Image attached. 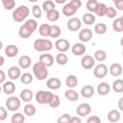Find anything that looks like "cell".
<instances>
[{
  "label": "cell",
  "instance_id": "cell-1",
  "mask_svg": "<svg viewBox=\"0 0 123 123\" xmlns=\"http://www.w3.org/2000/svg\"><path fill=\"white\" fill-rule=\"evenodd\" d=\"M37 28V22L35 19H28L23 25L20 26L18 30V36L21 38H27L31 37V35Z\"/></svg>",
  "mask_w": 123,
  "mask_h": 123
},
{
  "label": "cell",
  "instance_id": "cell-2",
  "mask_svg": "<svg viewBox=\"0 0 123 123\" xmlns=\"http://www.w3.org/2000/svg\"><path fill=\"white\" fill-rule=\"evenodd\" d=\"M81 6H82L81 0H71L63 6L62 12L65 16H72L76 13L79 8H81Z\"/></svg>",
  "mask_w": 123,
  "mask_h": 123
},
{
  "label": "cell",
  "instance_id": "cell-3",
  "mask_svg": "<svg viewBox=\"0 0 123 123\" xmlns=\"http://www.w3.org/2000/svg\"><path fill=\"white\" fill-rule=\"evenodd\" d=\"M29 13H30L29 8L26 5H20L12 12V19L15 22H22L27 18Z\"/></svg>",
  "mask_w": 123,
  "mask_h": 123
},
{
  "label": "cell",
  "instance_id": "cell-4",
  "mask_svg": "<svg viewBox=\"0 0 123 123\" xmlns=\"http://www.w3.org/2000/svg\"><path fill=\"white\" fill-rule=\"evenodd\" d=\"M53 48V43L50 39L37 38L34 41V49L37 52H48Z\"/></svg>",
  "mask_w": 123,
  "mask_h": 123
},
{
  "label": "cell",
  "instance_id": "cell-5",
  "mask_svg": "<svg viewBox=\"0 0 123 123\" xmlns=\"http://www.w3.org/2000/svg\"><path fill=\"white\" fill-rule=\"evenodd\" d=\"M33 73L35 75V77L39 80V81H43L48 77V69L47 67L42 64L41 62H37L33 65Z\"/></svg>",
  "mask_w": 123,
  "mask_h": 123
},
{
  "label": "cell",
  "instance_id": "cell-6",
  "mask_svg": "<svg viewBox=\"0 0 123 123\" xmlns=\"http://www.w3.org/2000/svg\"><path fill=\"white\" fill-rule=\"evenodd\" d=\"M54 93H52L51 91H46V90H38L36 94V101L40 104V105H45V104H49V102L51 101L52 97H53Z\"/></svg>",
  "mask_w": 123,
  "mask_h": 123
},
{
  "label": "cell",
  "instance_id": "cell-7",
  "mask_svg": "<svg viewBox=\"0 0 123 123\" xmlns=\"http://www.w3.org/2000/svg\"><path fill=\"white\" fill-rule=\"evenodd\" d=\"M21 105V101L16 96H11L6 100V108L10 111H16Z\"/></svg>",
  "mask_w": 123,
  "mask_h": 123
},
{
  "label": "cell",
  "instance_id": "cell-8",
  "mask_svg": "<svg viewBox=\"0 0 123 123\" xmlns=\"http://www.w3.org/2000/svg\"><path fill=\"white\" fill-rule=\"evenodd\" d=\"M107 74H108V66L105 63H99L93 69V75L98 79H102L106 77Z\"/></svg>",
  "mask_w": 123,
  "mask_h": 123
},
{
  "label": "cell",
  "instance_id": "cell-9",
  "mask_svg": "<svg viewBox=\"0 0 123 123\" xmlns=\"http://www.w3.org/2000/svg\"><path fill=\"white\" fill-rule=\"evenodd\" d=\"M55 47L56 49L60 52V53H64L66 51L69 50V47H70V43L67 39L65 38H59L56 40L55 42Z\"/></svg>",
  "mask_w": 123,
  "mask_h": 123
},
{
  "label": "cell",
  "instance_id": "cell-10",
  "mask_svg": "<svg viewBox=\"0 0 123 123\" xmlns=\"http://www.w3.org/2000/svg\"><path fill=\"white\" fill-rule=\"evenodd\" d=\"M95 64V60L90 55H85L83 56L81 60V65L84 69H92Z\"/></svg>",
  "mask_w": 123,
  "mask_h": 123
},
{
  "label": "cell",
  "instance_id": "cell-11",
  "mask_svg": "<svg viewBox=\"0 0 123 123\" xmlns=\"http://www.w3.org/2000/svg\"><path fill=\"white\" fill-rule=\"evenodd\" d=\"M82 27V20L78 17H71L67 21V28L71 32L79 31Z\"/></svg>",
  "mask_w": 123,
  "mask_h": 123
},
{
  "label": "cell",
  "instance_id": "cell-12",
  "mask_svg": "<svg viewBox=\"0 0 123 123\" xmlns=\"http://www.w3.org/2000/svg\"><path fill=\"white\" fill-rule=\"evenodd\" d=\"M90 111H91V107L88 103H82L76 109V113L79 116H86L90 113Z\"/></svg>",
  "mask_w": 123,
  "mask_h": 123
},
{
  "label": "cell",
  "instance_id": "cell-13",
  "mask_svg": "<svg viewBox=\"0 0 123 123\" xmlns=\"http://www.w3.org/2000/svg\"><path fill=\"white\" fill-rule=\"evenodd\" d=\"M92 38V31L88 28L82 29L79 33V39L80 41L83 42H88Z\"/></svg>",
  "mask_w": 123,
  "mask_h": 123
},
{
  "label": "cell",
  "instance_id": "cell-14",
  "mask_svg": "<svg viewBox=\"0 0 123 123\" xmlns=\"http://www.w3.org/2000/svg\"><path fill=\"white\" fill-rule=\"evenodd\" d=\"M39 62L44 64L46 67H50L54 63V57L51 54H48V53L41 54L39 56Z\"/></svg>",
  "mask_w": 123,
  "mask_h": 123
},
{
  "label": "cell",
  "instance_id": "cell-15",
  "mask_svg": "<svg viewBox=\"0 0 123 123\" xmlns=\"http://www.w3.org/2000/svg\"><path fill=\"white\" fill-rule=\"evenodd\" d=\"M46 86L49 89H53V90H56V89H59L62 86V81L59 79V78H56V77H52V78H49L46 82Z\"/></svg>",
  "mask_w": 123,
  "mask_h": 123
},
{
  "label": "cell",
  "instance_id": "cell-16",
  "mask_svg": "<svg viewBox=\"0 0 123 123\" xmlns=\"http://www.w3.org/2000/svg\"><path fill=\"white\" fill-rule=\"evenodd\" d=\"M86 48L85 46L84 43L79 42V43H75L72 47H71V52L75 55V56H82L86 53Z\"/></svg>",
  "mask_w": 123,
  "mask_h": 123
},
{
  "label": "cell",
  "instance_id": "cell-17",
  "mask_svg": "<svg viewBox=\"0 0 123 123\" xmlns=\"http://www.w3.org/2000/svg\"><path fill=\"white\" fill-rule=\"evenodd\" d=\"M32 64V59L28 56V55H23L19 58L18 60V65H19V68H22V69H27L31 66Z\"/></svg>",
  "mask_w": 123,
  "mask_h": 123
},
{
  "label": "cell",
  "instance_id": "cell-18",
  "mask_svg": "<svg viewBox=\"0 0 123 123\" xmlns=\"http://www.w3.org/2000/svg\"><path fill=\"white\" fill-rule=\"evenodd\" d=\"M8 76L11 80H17L20 78L21 76V71H20V68L18 66H11L8 70Z\"/></svg>",
  "mask_w": 123,
  "mask_h": 123
},
{
  "label": "cell",
  "instance_id": "cell-19",
  "mask_svg": "<svg viewBox=\"0 0 123 123\" xmlns=\"http://www.w3.org/2000/svg\"><path fill=\"white\" fill-rule=\"evenodd\" d=\"M109 71H110V74L111 76L118 77V76H120L122 74V65L120 63H118V62H114L110 66Z\"/></svg>",
  "mask_w": 123,
  "mask_h": 123
},
{
  "label": "cell",
  "instance_id": "cell-20",
  "mask_svg": "<svg viewBox=\"0 0 123 123\" xmlns=\"http://www.w3.org/2000/svg\"><path fill=\"white\" fill-rule=\"evenodd\" d=\"M94 87L90 85H86L81 88V95L85 98H90L94 95Z\"/></svg>",
  "mask_w": 123,
  "mask_h": 123
},
{
  "label": "cell",
  "instance_id": "cell-21",
  "mask_svg": "<svg viewBox=\"0 0 123 123\" xmlns=\"http://www.w3.org/2000/svg\"><path fill=\"white\" fill-rule=\"evenodd\" d=\"M108 120L111 123H116L120 120V117H121V114H120V111L118 110H111L109 112H108Z\"/></svg>",
  "mask_w": 123,
  "mask_h": 123
},
{
  "label": "cell",
  "instance_id": "cell-22",
  "mask_svg": "<svg viewBox=\"0 0 123 123\" xmlns=\"http://www.w3.org/2000/svg\"><path fill=\"white\" fill-rule=\"evenodd\" d=\"M18 52H19V49H18V47H17L16 45H14V44H10V45L6 46V48H5V54H6V56H8L9 58H13V57H15V56L18 54Z\"/></svg>",
  "mask_w": 123,
  "mask_h": 123
},
{
  "label": "cell",
  "instance_id": "cell-23",
  "mask_svg": "<svg viewBox=\"0 0 123 123\" xmlns=\"http://www.w3.org/2000/svg\"><path fill=\"white\" fill-rule=\"evenodd\" d=\"M110 90H111V87H110V85L108 83L103 82L97 86V92L99 95H102V96L108 95L110 93Z\"/></svg>",
  "mask_w": 123,
  "mask_h": 123
},
{
  "label": "cell",
  "instance_id": "cell-24",
  "mask_svg": "<svg viewBox=\"0 0 123 123\" xmlns=\"http://www.w3.org/2000/svg\"><path fill=\"white\" fill-rule=\"evenodd\" d=\"M15 85L13 84V82L12 81H8V82H4L3 86H2V90L6 93V94H12L15 91Z\"/></svg>",
  "mask_w": 123,
  "mask_h": 123
},
{
  "label": "cell",
  "instance_id": "cell-25",
  "mask_svg": "<svg viewBox=\"0 0 123 123\" xmlns=\"http://www.w3.org/2000/svg\"><path fill=\"white\" fill-rule=\"evenodd\" d=\"M33 97H34L33 91L29 88L22 89L20 92V100H22L24 102H30L33 99Z\"/></svg>",
  "mask_w": 123,
  "mask_h": 123
},
{
  "label": "cell",
  "instance_id": "cell-26",
  "mask_svg": "<svg viewBox=\"0 0 123 123\" xmlns=\"http://www.w3.org/2000/svg\"><path fill=\"white\" fill-rule=\"evenodd\" d=\"M64 97H65L68 101H70V102H75V101L78 100L79 94H78V92H77L76 90H74V89H72V88H69V89H67V90L64 92Z\"/></svg>",
  "mask_w": 123,
  "mask_h": 123
},
{
  "label": "cell",
  "instance_id": "cell-27",
  "mask_svg": "<svg viewBox=\"0 0 123 123\" xmlns=\"http://www.w3.org/2000/svg\"><path fill=\"white\" fill-rule=\"evenodd\" d=\"M65 84L69 88H74L78 85V78L75 75H68L65 79Z\"/></svg>",
  "mask_w": 123,
  "mask_h": 123
},
{
  "label": "cell",
  "instance_id": "cell-28",
  "mask_svg": "<svg viewBox=\"0 0 123 123\" xmlns=\"http://www.w3.org/2000/svg\"><path fill=\"white\" fill-rule=\"evenodd\" d=\"M95 19H96L95 15L91 12H86L83 14V17H82L83 22L86 25H92L95 22Z\"/></svg>",
  "mask_w": 123,
  "mask_h": 123
},
{
  "label": "cell",
  "instance_id": "cell-29",
  "mask_svg": "<svg viewBox=\"0 0 123 123\" xmlns=\"http://www.w3.org/2000/svg\"><path fill=\"white\" fill-rule=\"evenodd\" d=\"M50 30H51V25L47 24V23H43L39 26L38 33L42 37H49L50 36Z\"/></svg>",
  "mask_w": 123,
  "mask_h": 123
},
{
  "label": "cell",
  "instance_id": "cell-30",
  "mask_svg": "<svg viewBox=\"0 0 123 123\" xmlns=\"http://www.w3.org/2000/svg\"><path fill=\"white\" fill-rule=\"evenodd\" d=\"M112 29L117 33H121L123 31V17L122 16L115 18V20L112 22Z\"/></svg>",
  "mask_w": 123,
  "mask_h": 123
},
{
  "label": "cell",
  "instance_id": "cell-31",
  "mask_svg": "<svg viewBox=\"0 0 123 123\" xmlns=\"http://www.w3.org/2000/svg\"><path fill=\"white\" fill-rule=\"evenodd\" d=\"M55 61L59 65H65L68 62V57L64 53H58L55 58Z\"/></svg>",
  "mask_w": 123,
  "mask_h": 123
},
{
  "label": "cell",
  "instance_id": "cell-32",
  "mask_svg": "<svg viewBox=\"0 0 123 123\" xmlns=\"http://www.w3.org/2000/svg\"><path fill=\"white\" fill-rule=\"evenodd\" d=\"M23 111H24V114L27 115V116H34V115L36 114V112H37L36 107H35L34 105H32V104H27V105H25Z\"/></svg>",
  "mask_w": 123,
  "mask_h": 123
},
{
  "label": "cell",
  "instance_id": "cell-33",
  "mask_svg": "<svg viewBox=\"0 0 123 123\" xmlns=\"http://www.w3.org/2000/svg\"><path fill=\"white\" fill-rule=\"evenodd\" d=\"M46 17H47V19H48L49 21L55 22V21H57V20L60 18V12H59V11H57L56 9H55V10H52V11L46 12Z\"/></svg>",
  "mask_w": 123,
  "mask_h": 123
},
{
  "label": "cell",
  "instance_id": "cell-34",
  "mask_svg": "<svg viewBox=\"0 0 123 123\" xmlns=\"http://www.w3.org/2000/svg\"><path fill=\"white\" fill-rule=\"evenodd\" d=\"M94 60L97 62H104L107 59V53L106 51L102 50V49H98L94 52Z\"/></svg>",
  "mask_w": 123,
  "mask_h": 123
},
{
  "label": "cell",
  "instance_id": "cell-35",
  "mask_svg": "<svg viewBox=\"0 0 123 123\" xmlns=\"http://www.w3.org/2000/svg\"><path fill=\"white\" fill-rule=\"evenodd\" d=\"M12 123H24L25 122V115L21 112H15L11 117Z\"/></svg>",
  "mask_w": 123,
  "mask_h": 123
},
{
  "label": "cell",
  "instance_id": "cell-36",
  "mask_svg": "<svg viewBox=\"0 0 123 123\" xmlns=\"http://www.w3.org/2000/svg\"><path fill=\"white\" fill-rule=\"evenodd\" d=\"M106 11H107V5L104 4V3H99L98 2V5H97V7L95 9L94 13H96L98 16L102 17V16H104L106 14Z\"/></svg>",
  "mask_w": 123,
  "mask_h": 123
},
{
  "label": "cell",
  "instance_id": "cell-37",
  "mask_svg": "<svg viewBox=\"0 0 123 123\" xmlns=\"http://www.w3.org/2000/svg\"><path fill=\"white\" fill-rule=\"evenodd\" d=\"M61 33H62V30L60 28V26L56 25V24H53L51 25V30H50V37L52 38H57L61 36Z\"/></svg>",
  "mask_w": 123,
  "mask_h": 123
},
{
  "label": "cell",
  "instance_id": "cell-38",
  "mask_svg": "<svg viewBox=\"0 0 123 123\" xmlns=\"http://www.w3.org/2000/svg\"><path fill=\"white\" fill-rule=\"evenodd\" d=\"M41 8H42V10L44 12H50L52 10H55L56 5H55L54 1H52V0H46V1H44L42 3V7Z\"/></svg>",
  "mask_w": 123,
  "mask_h": 123
},
{
  "label": "cell",
  "instance_id": "cell-39",
  "mask_svg": "<svg viewBox=\"0 0 123 123\" xmlns=\"http://www.w3.org/2000/svg\"><path fill=\"white\" fill-rule=\"evenodd\" d=\"M107 30H108V27L105 23H97L95 26H94V31L96 34L98 35H104L107 33Z\"/></svg>",
  "mask_w": 123,
  "mask_h": 123
},
{
  "label": "cell",
  "instance_id": "cell-40",
  "mask_svg": "<svg viewBox=\"0 0 123 123\" xmlns=\"http://www.w3.org/2000/svg\"><path fill=\"white\" fill-rule=\"evenodd\" d=\"M33 75L31 73H28V72H25L23 74H21L20 76V82L24 85H28V84H31L33 82Z\"/></svg>",
  "mask_w": 123,
  "mask_h": 123
},
{
  "label": "cell",
  "instance_id": "cell-41",
  "mask_svg": "<svg viewBox=\"0 0 123 123\" xmlns=\"http://www.w3.org/2000/svg\"><path fill=\"white\" fill-rule=\"evenodd\" d=\"M112 89L117 93H121L123 91V80L121 79L115 80L112 84Z\"/></svg>",
  "mask_w": 123,
  "mask_h": 123
},
{
  "label": "cell",
  "instance_id": "cell-42",
  "mask_svg": "<svg viewBox=\"0 0 123 123\" xmlns=\"http://www.w3.org/2000/svg\"><path fill=\"white\" fill-rule=\"evenodd\" d=\"M98 5V1L96 0H87L86 4V10L88 11V12H91L93 13L95 12V9Z\"/></svg>",
  "mask_w": 123,
  "mask_h": 123
},
{
  "label": "cell",
  "instance_id": "cell-43",
  "mask_svg": "<svg viewBox=\"0 0 123 123\" xmlns=\"http://www.w3.org/2000/svg\"><path fill=\"white\" fill-rule=\"evenodd\" d=\"M60 104H61L60 97H59L57 94H54V95H53V97H52V99H51V101L49 102V104H48V105H49L51 108L55 109V108H58V107L60 106Z\"/></svg>",
  "mask_w": 123,
  "mask_h": 123
},
{
  "label": "cell",
  "instance_id": "cell-44",
  "mask_svg": "<svg viewBox=\"0 0 123 123\" xmlns=\"http://www.w3.org/2000/svg\"><path fill=\"white\" fill-rule=\"evenodd\" d=\"M3 7L6 10H12L15 6V1L14 0H2L1 1Z\"/></svg>",
  "mask_w": 123,
  "mask_h": 123
},
{
  "label": "cell",
  "instance_id": "cell-45",
  "mask_svg": "<svg viewBox=\"0 0 123 123\" xmlns=\"http://www.w3.org/2000/svg\"><path fill=\"white\" fill-rule=\"evenodd\" d=\"M32 13L35 16V18H40L41 14H42L41 8L38 5H34L33 8H32Z\"/></svg>",
  "mask_w": 123,
  "mask_h": 123
},
{
  "label": "cell",
  "instance_id": "cell-46",
  "mask_svg": "<svg viewBox=\"0 0 123 123\" xmlns=\"http://www.w3.org/2000/svg\"><path fill=\"white\" fill-rule=\"evenodd\" d=\"M117 14V11L113 8V7H107V11H106V16H108L109 18H114Z\"/></svg>",
  "mask_w": 123,
  "mask_h": 123
},
{
  "label": "cell",
  "instance_id": "cell-47",
  "mask_svg": "<svg viewBox=\"0 0 123 123\" xmlns=\"http://www.w3.org/2000/svg\"><path fill=\"white\" fill-rule=\"evenodd\" d=\"M70 117H71V115L69 113H64L57 119V123H69Z\"/></svg>",
  "mask_w": 123,
  "mask_h": 123
},
{
  "label": "cell",
  "instance_id": "cell-48",
  "mask_svg": "<svg viewBox=\"0 0 123 123\" xmlns=\"http://www.w3.org/2000/svg\"><path fill=\"white\" fill-rule=\"evenodd\" d=\"M86 123H101V119L97 115H91L87 118Z\"/></svg>",
  "mask_w": 123,
  "mask_h": 123
},
{
  "label": "cell",
  "instance_id": "cell-49",
  "mask_svg": "<svg viewBox=\"0 0 123 123\" xmlns=\"http://www.w3.org/2000/svg\"><path fill=\"white\" fill-rule=\"evenodd\" d=\"M8 116V111L5 108L3 107H0V121H3L7 118Z\"/></svg>",
  "mask_w": 123,
  "mask_h": 123
},
{
  "label": "cell",
  "instance_id": "cell-50",
  "mask_svg": "<svg viewBox=\"0 0 123 123\" xmlns=\"http://www.w3.org/2000/svg\"><path fill=\"white\" fill-rule=\"evenodd\" d=\"M115 7L119 10V11H122L123 10V0H114L113 1Z\"/></svg>",
  "mask_w": 123,
  "mask_h": 123
},
{
  "label": "cell",
  "instance_id": "cell-51",
  "mask_svg": "<svg viewBox=\"0 0 123 123\" xmlns=\"http://www.w3.org/2000/svg\"><path fill=\"white\" fill-rule=\"evenodd\" d=\"M69 123H82V120H81L80 116H71Z\"/></svg>",
  "mask_w": 123,
  "mask_h": 123
},
{
  "label": "cell",
  "instance_id": "cell-52",
  "mask_svg": "<svg viewBox=\"0 0 123 123\" xmlns=\"http://www.w3.org/2000/svg\"><path fill=\"white\" fill-rule=\"evenodd\" d=\"M5 80H6V74H5V72L3 70L0 69V84L4 83Z\"/></svg>",
  "mask_w": 123,
  "mask_h": 123
},
{
  "label": "cell",
  "instance_id": "cell-53",
  "mask_svg": "<svg viewBox=\"0 0 123 123\" xmlns=\"http://www.w3.org/2000/svg\"><path fill=\"white\" fill-rule=\"evenodd\" d=\"M122 102H123V98L121 97L118 101V108H119V111H123V106H122Z\"/></svg>",
  "mask_w": 123,
  "mask_h": 123
},
{
  "label": "cell",
  "instance_id": "cell-54",
  "mask_svg": "<svg viewBox=\"0 0 123 123\" xmlns=\"http://www.w3.org/2000/svg\"><path fill=\"white\" fill-rule=\"evenodd\" d=\"M4 62H5V59H4V57H3V56H0V67L4 64Z\"/></svg>",
  "mask_w": 123,
  "mask_h": 123
},
{
  "label": "cell",
  "instance_id": "cell-55",
  "mask_svg": "<svg viewBox=\"0 0 123 123\" xmlns=\"http://www.w3.org/2000/svg\"><path fill=\"white\" fill-rule=\"evenodd\" d=\"M65 2H66V0H56V3H58V4H62Z\"/></svg>",
  "mask_w": 123,
  "mask_h": 123
},
{
  "label": "cell",
  "instance_id": "cell-56",
  "mask_svg": "<svg viewBox=\"0 0 123 123\" xmlns=\"http://www.w3.org/2000/svg\"><path fill=\"white\" fill-rule=\"evenodd\" d=\"M2 47H3V43H2V41L0 40V50L2 49Z\"/></svg>",
  "mask_w": 123,
  "mask_h": 123
},
{
  "label": "cell",
  "instance_id": "cell-57",
  "mask_svg": "<svg viewBox=\"0 0 123 123\" xmlns=\"http://www.w3.org/2000/svg\"><path fill=\"white\" fill-rule=\"evenodd\" d=\"M1 91H2V87L0 86V93H1Z\"/></svg>",
  "mask_w": 123,
  "mask_h": 123
}]
</instances>
